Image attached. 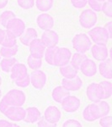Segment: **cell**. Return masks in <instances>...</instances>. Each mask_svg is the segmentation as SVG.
Listing matches in <instances>:
<instances>
[{"instance_id":"cell-1","label":"cell","mask_w":112,"mask_h":127,"mask_svg":"<svg viewBox=\"0 0 112 127\" xmlns=\"http://www.w3.org/2000/svg\"><path fill=\"white\" fill-rule=\"evenodd\" d=\"M73 48L78 53L85 54L90 49L92 46V41L90 40L88 34L78 33L73 36L72 40Z\"/></svg>"},{"instance_id":"cell-2","label":"cell","mask_w":112,"mask_h":127,"mask_svg":"<svg viewBox=\"0 0 112 127\" xmlns=\"http://www.w3.org/2000/svg\"><path fill=\"white\" fill-rule=\"evenodd\" d=\"M88 36L90 40L94 42L95 44L106 45L111 39L109 34L103 26H96L92 27L88 32Z\"/></svg>"},{"instance_id":"cell-3","label":"cell","mask_w":112,"mask_h":127,"mask_svg":"<svg viewBox=\"0 0 112 127\" xmlns=\"http://www.w3.org/2000/svg\"><path fill=\"white\" fill-rule=\"evenodd\" d=\"M98 20L96 12L91 9H87L82 11L79 15V24L84 29H91L95 26Z\"/></svg>"},{"instance_id":"cell-4","label":"cell","mask_w":112,"mask_h":127,"mask_svg":"<svg viewBox=\"0 0 112 127\" xmlns=\"http://www.w3.org/2000/svg\"><path fill=\"white\" fill-rule=\"evenodd\" d=\"M10 106H23L26 100L25 93L21 90L12 89L3 96Z\"/></svg>"},{"instance_id":"cell-5","label":"cell","mask_w":112,"mask_h":127,"mask_svg":"<svg viewBox=\"0 0 112 127\" xmlns=\"http://www.w3.org/2000/svg\"><path fill=\"white\" fill-rule=\"evenodd\" d=\"M72 53L67 48H58L56 47L54 54V66H62L68 64L70 62Z\"/></svg>"},{"instance_id":"cell-6","label":"cell","mask_w":112,"mask_h":127,"mask_svg":"<svg viewBox=\"0 0 112 127\" xmlns=\"http://www.w3.org/2000/svg\"><path fill=\"white\" fill-rule=\"evenodd\" d=\"M5 28L6 31L9 32L15 37L18 38L24 33V30L26 29V26H25V23L24 22L23 20L15 17L13 20H10Z\"/></svg>"},{"instance_id":"cell-7","label":"cell","mask_w":112,"mask_h":127,"mask_svg":"<svg viewBox=\"0 0 112 127\" xmlns=\"http://www.w3.org/2000/svg\"><path fill=\"white\" fill-rule=\"evenodd\" d=\"M46 75L44 71L40 70V69H36L30 74V84L33 86L34 88L37 90L42 89L46 83Z\"/></svg>"},{"instance_id":"cell-8","label":"cell","mask_w":112,"mask_h":127,"mask_svg":"<svg viewBox=\"0 0 112 127\" xmlns=\"http://www.w3.org/2000/svg\"><path fill=\"white\" fill-rule=\"evenodd\" d=\"M62 108L67 113H74L78 111V108H80L81 101L78 97L75 96L68 95L62 100L61 103Z\"/></svg>"},{"instance_id":"cell-9","label":"cell","mask_w":112,"mask_h":127,"mask_svg":"<svg viewBox=\"0 0 112 127\" xmlns=\"http://www.w3.org/2000/svg\"><path fill=\"white\" fill-rule=\"evenodd\" d=\"M4 115L11 121H23L25 116V108H24L23 106H11L5 112Z\"/></svg>"},{"instance_id":"cell-10","label":"cell","mask_w":112,"mask_h":127,"mask_svg":"<svg viewBox=\"0 0 112 127\" xmlns=\"http://www.w3.org/2000/svg\"><path fill=\"white\" fill-rule=\"evenodd\" d=\"M87 97L92 103H98L103 99V93L99 83L93 82L87 87L86 90Z\"/></svg>"},{"instance_id":"cell-11","label":"cell","mask_w":112,"mask_h":127,"mask_svg":"<svg viewBox=\"0 0 112 127\" xmlns=\"http://www.w3.org/2000/svg\"><path fill=\"white\" fill-rule=\"evenodd\" d=\"M40 40L46 46V48H55L58 45L59 36L52 29L44 31V32L41 35Z\"/></svg>"},{"instance_id":"cell-12","label":"cell","mask_w":112,"mask_h":127,"mask_svg":"<svg viewBox=\"0 0 112 127\" xmlns=\"http://www.w3.org/2000/svg\"><path fill=\"white\" fill-rule=\"evenodd\" d=\"M28 47H29L30 55H32V56L38 59L44 58V54L46 48L43 44V42H41L40 38L37 37L36 39H34Z\"/></svg>"},{"instance_id":"cell-13","label":"cell","mask_w":112,"mask_h":127,"mask_svg":"<svg viewBox=\"0 0 112 127\" xmlns=\"http://www.w3.org/2000/svg\"><path fill=\"white\" fill-rule=\"evenodd\" d=\"M89 50L91 51L93 58L99 62L109 58V50H108L106 45L94 43L91 46Z\"/></svg>"},{"instance_id":"cell-14","label":"cell","mask_w":112,"mask_h":127,"mask_svg":"<svg viewBox=\"0 0 112 127\" xmlns=\"http://www.w3.org/2000/svg\"><path fill=\"white\" fill-rule=\"evenodd\" d=\"M62 118V113L56 106H49L44 112V119L51 124L56 125Z\"/></svg>"},{"instance_id":"cell-15","label":"cell","mask_w":112,"mask_h":127,"mask_svg":"<svg viewBox=\"0 0 112 127\" xmlns=\"http://www.w3.org/2000/svg\"><path fill=\"white\" fill-rule=\"evenodd\" d=\"M62 86L69 92H77L83 87V81L78 75L73 78H63L62 80Z\"/></svg>"},{"instance_id":"cell-16","label":"cell","mask_w":112,"mask_h":127,"mask_svg":"<svg viewBox=\"0 0 112 127\" xmlns=\"http://www.w3.org/2000/svg\"><path fill=\"white\" fill-rule=\"evenodd\" d=\"M36 24H37L38 27L42 31L52 30L54 26V19L49 14H40L36 18Z\"/></svg>"},{"instance_id":"cell-17","label":"cell","mask_w":112,"mask_h":127,"mask_svg":"<svg viewBox=\"0 0 112 127\" xmlns=\"http://www.w3.org/2000/svg\"><path fill=\"white\" fill-rule=\"evenodd\" d=\"M79 70L83 73V75H84L87 77H92L93 75H95L97 74L98 71V67L97 64L93 59L87 58L83 61V63L81 65Z\"/></svg>"},{"instance_id":"cell-18","label":"cell","mask_w":112,"mask_h":127,"mask_svg":"<svg viewBox=\"0 0 112 127\" xmlns=\"http://www.w3.org/2000/svg\"><path fill=\"white\" fill-rule=\"evenodd\" d=\"M28 75V69L24 64L16 63L10 71V78L12 81H17L25 77Z\"/></svg>"},{"instance_id":"cell-19","label":"cell","mask_w":112,"mask_h":127,"mask_svg":"<svg viewBox=\"0 0 112 127\" xmlns=\"http://www.w3.org/2000/svg\"><path fill=\"white\" fill-rule=\"evenodd\" d=\"M99 72L105 80L112 79V61L110 58L100 61L99 64Z\"/></svg>"},{"instance_id":"cell-20","label":"cell","mask_w":112,"mask_h":127,"mask_svg":"<svg viewBox=\"0 0 112 127\" xmlns=\"http://www.w3.org/2000/svg\"><path fill=\"white\" fill-rule=\"evenodd\" d=\"M41 118V113L36 107L25 108V116L23 121L28 124H35Z\"/></svg>"},{"instance_id":"cell-21","label":"cell","mask_w":112,"mask_h":127,"mask_svg":"<svg viewBox=\"0 0 112 127\" xmlns=\"http://www.w3.org/2000/svg\"><path fill=\"white\" fill-rule=\"evenodd\" d=\"M37 36H38L37 32L34 28L29 27V28H26L24 30V33L19 36V41L24 46H29L30 42L34 39L37 38Z\"/></svg>"},{"instance_id":"cell-22","label":"cell","mask_w":112,"mask_h":127,"mask_svg":"<svg viewBox=\"0 0 112 127\" xmlns=\"http://www.w3.org/2000/svg\"><path fill=\"white\" fill-rule=\"evenodd\" d=\"M68 95H70V92L68 90H67L63 86L56 87L52 93V97L53 98V100L56 103H62V100L66 97H68Z\"/></svg>"},{"instance_id":"cell-23","label":"cell","mask_w":112,"mask_h":127,"mask_svg":"<svg viewBox=\"0 0 112 127\" xmlns=\"http://www.w3.org/2000/svg\"><path fill=\"white\" fill-rule=\"evenodd\" d=\"M59 70H60L61 75L63 76V78H73V77L78 75V70L76 69L71 64L62 65V66L59 67Z\"/></svg>"},{"instance_id":"cell-24","label":"cell","mask_w":112,"mask_h":127,"mask_svg":"<svg viewBox=\"0 0 112 127\" xmlns=\"http://www.w3.org/2000/svg\"><path fill=\"white\" fill-rule=\"evenodd\" d=\"M87 58H88V57H87V55L85 54L76 52L75 54H72V57H71L69 64H72L76 69L79 70V69H80V67H81V65H82V64L83 63V61H84Z\"/></svg>"},{"instance_id":"cell-25","label":"cell","mask_w":112,"mask_h":127,"mask_svg":"<svg viewBox=\"0 0 112 127\" xmlns=\"http://www.w3.org/2000/svg\"><path fill=\"white\" fill-rule=\"evenodd\" d=\"M16 63H17V59L15 57L3 58L2 60H0V67H1L2 71L4 73H10L11 69Z\"/></svg>"},{"instance_id":"cell-26","label":"cell","mask_w":112,"mask_h":127,"mask_svg":"<svg viewBox=\"0 0 112 127\" xmlns=\"http://www.w3.org/2000/svg\"><path fill=\"white\" fill-rule=\"evenodd\" d=\"M53 0H35V4L39 11L46 13L53 7Z\"/></svg>"},{"instance_id":"cell-27","label":"cell","mask_w":112,"mask_h":127,"mask_svg":"<svg viewBox=\"0 0 112 127\" xmlns=\"http://www.w3.org/2000/svg\"><path fill=\"white\" fill-rule=\"evenodd\" d=\"M18 51H19L18 45L14 47H2L0 48V55L3 58H11L17 54Z\"/></svg>"},{"instance_id":"cell-28","label":"cell","mask_w":112,"mask_h":127,"mask_svg":"<svg viewBox=\"0 0 112 127\" xmlns=\"http://www.w3.org/2000/svg\"><path fill=\"white\" fill-rule=\"evenodd\" d=\"M99 86L102 90L103 93V99L106 100L108 98H110L112 95V84L111 81H104L99 82Z\"/></svg>"},{"instance_id":"cell-29","label":"cell","mask_w":112,"mask_h":127,"mask_svg":"<svg viewBox=\"0 0 112 127\" xmlns=\"http://www.w3.org/2000/svg\"><path fill=\"white\" fill-rule=\"evenodd\" d=\"M2 47H14L17 45V37H15L12 33L5 30V36L2 42Z\"/></svg>"},{"instance_id":"cell-30","label":"cell","mask_w":112,"mask_h":127,"mask_svg":"<svg viewBox=\"0 0 112 127\" xmlns=\"http://www.w3.org/2000/svg\"><path fill=\"white\" fill-rule=\"evenodd\" d=\"M27 64L29 68L33 69V70L40 69L42 66V59L36 58V57L30 54L27 58Z\"/></svg>"},{"instance_id":"cell-31","label":"cell","mask_w":112,"mask_h":127,"mask_svg":"<svg viewBox=\"0 0 112 127\" xmlns=\"http://www.w3.org/2000/svg\"><path fill=\"white\" fill-rule=\"evenodd\" d=\"M15 17L16 15L13 11H11V10H5L0 15V25H2L3 27H6L10 20H13Z\"/></svg>"},{"instance_id":"cell-32","label":"cell","mask_w":112,"mask_h":127,"mask_svg":"<svg viewBox=\"0 0 112 127\" xmlns=\"http://www.w3.org/2000/svg\"><path fill=\"white\" fill-rule=\"evenodd\" d=\"M89 111L90 113L91 116L93 117V119L95 120H99L101 117V112H100V108H99V105L97 103H92L88 105Z\"/></svg>"},{"instance_id":"cell-33","label":"cell","mask_w":112,"mask_h":127,"mask_svg":"<svg viewBox=\"0 0 112 127\" xmlns=\"http://www.w3.org/2000/svg\"><path fill=\"white\" fill-rule=\"evenodd\" d=\"M57 47V46H56ZM55 50H56V47L55 48H46L45 51L44 57L45 61L50 65H53L54 66V54Z\"/></svg>"},{"instance_id":"cell-34","label":"cell","mask_w":112,"mask_h":127,"mask_svg":"<svg viewBox=\"0 0 112 127\" xmlns=\"http://www.w3.org/2000/svg\"><path fill=\"white\" fill-rule=\"evenodd\" d=\"M98 105H99V108H100V112H101V117L102 116L108 115L111 112V106L108 103V102L105 101V99H102L100 101L98 102Z\"/></svg>"},{"instance_id":"cell-35","label":"cell","mask_w":112,"mask_h":127,"mask_svg":"<svg viewBox=\"0 0 112 127\" xmlns=\"http://www.w3.org/2000/svg\"><path fill=\"white\" fill-rule=\"evenodd\" d=\"M101 11L104 13V15L109 18L112 17V2L105 1L103 2Z\"/></svg>"},{"instance_id":"cell-36","label":"cell","mask_w":112,"mask_h":127,"mask_svg":"<svg viewBox=\"0 0 112 127\" xmlns=\"http://www.w3.org/2000/svg\"><path fill=\"white\" fill-rule=\"evenodd\" d=\"M17 3L21 9L28 10L34 7L35 0H17Z\"/></svg>"},{"instance_id":"cell-37","label":"cell","mask_w":112,"mask_h":127,"mask_svg":"<svg viewBox=\"0 0 112 127\" xmlns=\"http://www.w3.org/2000/svg\"><path fill=\"white\" fill-rule=\"evenodd\" d=\"M88 4L90 9L94 12H100L103 2H100L99 0H88Z\"/></svg>"},{"instance_id":"cell-38","label":"cell","mask_w":112,"mask_h":127,"mask_svg":"<svg viewBox=\"0 0 112 127\" xmlns=\"http://www.w3.org/2000/svg\"><path fill=\"white\" fill-rule=\"evenodd\" d=\"M15 85L17 86L18 87H21V88H25L27 87H29L30 85V75L28 74L25 77L20 79V80H17V81H15Z\"/></svg>"},{"instance_id":"cell-39","label":"cell","mask_w":112,"mask_h":127,"mask_svg":"<svg viewBox=\"0 0 112 127\" xmlns=\"http://www.w3.org/2000/svg\"><path fill=\"white\" fill-rule=\"evenodd\" d=\"M99 125L102 127H111L112 126V117L111 115H105L99 118Z\"/></svg>"},{"instance_id":"cell-40","label":"cell","mask_w":112,"mask_h":127,"mask_svg":"<svg viewBox=\"0 0 112 127\" xmlns=\"http://www.w3.org/2000/svg\"><path fill=\"white\" fill-rule=\"evenodd\" d=\"M63 127H82V124L77 120H73V119H69V120H66L63 124H62Z\"/></svg>"},{"instance_id":"cell-41","label":"cell","mask_w":112,"mask_h":127,"mask_svg":"<svg viewBox=\"0 0 112 127\" xmlns=\"http://www.w3.org/2000/svg\"><path fill=\"white\" fill-rule=\"evenodd\" d=\"M9 107H11L10 104L8 103L6 98L4 97H3V98L1 99V101H0V112H1L3 114H4L5 112L9 108Z\"/></svg>"},{"instance_id":"cell-42","label":"cell","mask_w":112,"mask_h":127,"mask_svg":"<svg viewBox=\"0 0 112 127\" xmlns=\"http://www.w3.org/2000/svg\"><path fill=\"white\" fill-rule=\"evenodd\" d=\"M73 6L76 9H82L88 4V0H75L71 2Z\"/></svg>"},{"instance_id":"cell-43","label":"cell","mask_w":112,"mask_h":127,"mask_svg":"<svg viewBox=\"0 0 112 127\" xmlns=\"http://www.w3.org/2000/svg\"><path fill=\"white\" fill-rule=\"evenodd\" d=\"M83 120H86V121H88V122H93L94 121V120L93 119V117L90 114V113H89V111L88 106H86V107L84 108V109L83 110Z\"/></svg>"},{"instance_id":"cell-44","label":"cell","mask_w":112,"mask_h":127,"mask_svg":"<svg viewBox=\"0 0 112 127\" xmlns=\"http://www.w3.org/2000/svg\"><path fill=\"white\" fill-rule=\"evenodd\" d=\"M37 126L40 127H53V126H56V125L51 124L48 121H46L44 118H40L37 121Z\"/></svg>"},{"instance_id":"cell-45","label":"cell","mask_w":112,"mask_h":127,"mask_svg":"<svg viewBox=\"0 0 112 127\" xmlns=\"http://www.w3.org/2000/svg\"><path fill=\"white\" fill-rule=\"evenodd\" d=\"M17 126V125L13 124V123L8 121L6 120H0V127H12Z\"/></svg>"},{"instance_id":"cell-46","label":"cell","mask_w":112,"mask_h":127,"mask_svg":"<svg viewBox=\"0 0 112 127\" xmlns=\"http://www.w3.org/2000/svg\"><path fill=\"white\" fill-rule=\"evenodd\" d=\"M104 27H105V29L106 30V32H108L110 37L112 38V21H109L108 23H106Z\"/></svg>"},{"instance_id":"cell-47","label":"cell","mask_w":112,"mask_h":127,"mask_svg":"<svg viewBox=\"0 0 112 127\" xmlns=\"http://www.w3.org/2000/svg\"><path fill=\"white\" fill-rule=\"evenodd\" d=\"M8 2L9 0H0V9L5 8L8 4Z\"/></svg>"},{"instance_id":"cell-48","label":"cell","mask_w":112,"mask_h":127,"mask_svg":"<svg viewBox=\"0 0 112 127\" xmlns=\"http://www.w3.org/2000/svg\"><path fill=\"white\" fill-rule=\"evenodd\" d=\"M4 36H5V31H4V30L0 29V45H1L2 42H3Z\"/></svg>"},{"instance_id":"cell-49","label":"cell","mask_w":112,"mask_h":127,"mask_svg":"<svg viewBox=\"0 0 112 127\" xmlns=\"http://www.w3.org/2000/svg\"><path fill=\"white\" fill-rule=\"evenodd\" d=\"M1 84H2V77L0 76V86H1Z\"/></svg>"},{"instance_id":"cell-50","label":"cell","mask_w":112,"mask_h":127,"mask_svg":"<svg viewBox=\"0 0 112 127\" xmlns=\"http://www.w3.org/2000/svg\"><path fill=\"white\" fill-rule=\"evenodd\" d=\"M1 96H2V91H1V89H0V97H1Z\"/></svg>"},{"instance_id":"cell-51","label":"cell","mask_w":112,"mask_h":127,"mask_svg":"<svg viewBox=\"0 0 112 127\" xmlns=\"http://www.w3.org/2000/svg\"><path fill=\"white\" fill-rule=\"evenodd\" d=\"M104 1H110V2H112V0H104Z\"/></svg>"},{"instance_id":"cell-52","label":"cell","mask_w":112,"mask_h":127,"mask_svg":"<svg viewBox=\"0 0 112 127\" xmlns=\"http://www.w3.org/2000/svg\"><path fill=\"white\" fill-rule=\"evenodd\" d=\"M73 1H75V0H71V2H73Z\"/></svg>"},{"instance_id":"cell-53","label":"cell","mask_w":112,"mask_h":127,"mask_svg":"<svg viewBox=\"0 0 112 127\" xmlns=\"http://www.w3.org/2000/svg\"><path fill=\"white\" fill-rule=\"evenodd\" d=\"M0 60H1V55H0Z\"/></svg>"}]
</instances>
